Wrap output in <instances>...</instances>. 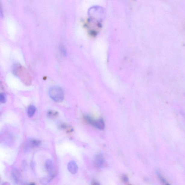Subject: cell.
Listing matches in <instances>:
<instances>
[{
    "instance_id": "obj_1",
    "label": "cell",
    "mask_w": 185,
    "mask_h": 185,
    "mask_svg": "<svg viewBox=\"0 0 185 185\" xmlns=\"http://www.w3.org/2000/svg\"><path fill=\"white\" fill-rule=\"evenodd\" d=\"M49 95L52 100L57 103L62 102L64 98V93L62 88L54 86L49 89Z\"/></svg>"
},
{
    "instance_id": "obj_2",
    "label": "cell",
    "mask_w": 185,
    "mask_h": 185,
    "mask_svg": "<svg viewBox=\"0 0 185 185\" xmlns=\"http://www.w3.org/2000/svg\"><path fill=\"white\" fill-rule=\"evenodd\" d=\"M84 120L87 123L99 130H102L105 128V123L103 120L101 119L95 120L89 116H85L84 117Z\"/></svg>"
},
{
    "instance_id": "obj_3",
    "label": "cell",
    "mask_w": 185,
    "mask_h": 185,
    "mask_svg": "<svg viewBox=\"0 0 185 185\" xmlns=\"http://www.w3.org/2000/svg\"><path fill=\"white\" fill-rule=\"evenodd\" d=\"M45 168L49 175L54 177L56 174V170L53 161L50 159L47 160L45 163Z\"/></svg>"
},
{
    "instance_id": "obj_4",
    "label": "cell",
    "mask_w": 185,
    "mask_h": 185,
    "mask_svg": "<svg viewBox=\"0 0 185 185\" xmlns=\"http://www.w3.org/2000/svg\"><path fill=\"white\" fill-rule=\"evenodd\" d=\"M105 161L104 156L102 154H98L95 158V163L99 168H103L105 166Z\"/></svg>"
},
{
    "instance_id": "obj_5",
    "label": "cell",
    "mask_w": 185,
    "mask_h": 185,
    "mask_svg": "<svg viewBox=\"0 0 185 185\" xmlns=\"http://www.w3.org/2000/svg\"><path fill=\"white\" fill-rule=\"evenodd\" d=\"M68 169L69 172L73 174H76L78 172V167L75 161H72L68 163Z\"/></svg>"
},
{
    "instance_id": "obj_6",
    "label": "cell",
    "mask_w": 185,
    "mask_h": 185,
    "mask_svg": "<svg viewBox=\"0 0 185 185\" xmlns=\"http://www.w3.org/2000/svg\"><path fill=\"white\" fill-rule=\"evenodd\" d=\"M28 144H29V146L31 147H37L40 145L41 143V141L39 140L35 139H32L30 140L28 142Z\"/></svg>"
},
{
    "instance_id": "obj_7",
    "label": "cell",
    "mask_w": 185,
    "mask_h": 185,
    "mask_svg": "<svg viewBox=\"0 0 185 185\" xmlns=\"http://www.w3.org/2000/svg\"><path fill=\"white\" fill-rule=\"evenodd\" d=\"M36 111V108L33 105H30L29 106L28 109L27 113L28 116L31 118L33 117L35 114Z\"/></svg>"
},
{
    "instance_id": "obj_8",
    "label": "cell",
    "mask_w": 185,
    "mask_h": 185,
    "mask_svg": "<svg viewBox=\"0 0 185 185\" xmlns=\"http://www.w3.org/2000/svg\"><path fill=\"white\" fill-rule=\"evenodd\" d=\"M53 178L54 177H52V176L48 175L41 179L40 180V183L43 185H46L48 184V183H49Z\"/></svg>"
},
{
    "instance_id": "obj_9",
    "label": "cell",
    "mask_w": 185,
    "mask_h": 185,
    "mask_svg": "<svg viewBox=\"0 0 185 185\" xmlns=\"http://www.w3.org/2000/svg\"><path fill=\"white\" fill-rule=\"evenodd\" d=\"M12 175L14 180L17 182L19 180V177H20L19 172L15 169H14L12 172Z\"/></svg>"
},
{
    "instance_id": "obj_10",
    "label": "cell",
    "mask_w": 185,
    "mask_h": 185,
    "mask_svg": "<svg viewBox=\"0 0 185 185\" xmlns=\"http://www.w3.org/2000/svg\"><path fill=\"white\" fill-rule=\"evenodd\" d=\"M0 100L2 103H4L6 101V95L4 93H1L0 94Z\"/></svg>"
},
{
    "instance_id": "obj_11",
    "label": "cell",
    "mask_w": 185,
    "mask_h": 185,
    "mask_svg": "<svg viewBox=\"0 0 185 185\" xmlns=\"http://www.w3.org/2000/svg\"><path fill=\"white\" fill-rule=\"evenodd\" d=\"M121 179L122 181L124 183H127L129 180L128 177L125 175H122L121 177Z\"/></svg>"
},
{
    "instance_id": "obj_12",
    "label": "cell",
    "mask_w": 185,
    "mask_h": 185,
    "mask_svg": "<svg viewBox=\"0 0 185 185\" xmlns=\"http://www.w3.org/2000/svg\"><path fill=\"white\" fill-rule=\"evenodd\" d=\"M48 114L50 116H55L57 115V112H55V111H48Z\"/></svg>"
},
{
    "instance_id": "obj_13",
    "label": "cell",
    "mask_w": 185,
    "mask_h": 185,
    "mask_svg": "<svg viewBox=\"0 0 185 185\" xmlns=\"http://www.w3.org/2000/svg\"><path fill=\"white\" fill-rule=\"evenodd\" d=\"M91 185H100V183L97 181H94L92 183V184Z\"/></svg>"
},
{
    "instance_id": "obj_14",
    "label": "cell",
    "mask_w": 185,
    "mask_h": 185,
    "mask_svg": "<svg viewBox=\"0 0 185 185\" xmlns=\"http://www.w3.org/2000/svg\"><path fill=\"white\" fill-rule=\"evenodd\" d=\"M3 185H10L8 183L6 182V183H4V184H3Z\"/></svg>"
},
{
    "instance_id": "obj_15",
    "label": "cell",
    "mask_w": 185,
    "mask_h": 185,
    "mask_svg": "<svg viewBox=\"0 0 185 185\" xmlns=\"http://www.w3.org/2000/svg\"><path fill=\"white\" fill-rule=\"evenodd\" d=\"M30 185H35V183H32L30 184Z\"/></svg>"
},
{
    "instance_id": "obj_16",
    "label": "cell",
    "mask_w": 185,
    "mask_h": 185,
    "mask_svg": "<svg viewBox=\"0 0 185 185\" xmlns=\"http://www.w3.org/2000/svg\"></svg>"
}]
</instances>
